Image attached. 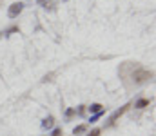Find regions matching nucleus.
I'll return each instance as SVG.
<instances>
[{
    "instance_id": "423d86ee",
    "label": "nucleus",
    "mask_w": 156,
    "mask_h": 136,
    "mask_svg": "<svg viewBox=\"0 0 156 136\" xmlns=\"http://www.w3.org/2000/svg\"><path fill=\"white\" fill-rule=\"evenodd\" d=\"M83 131H85V125H78V127H75V129H73V134H75V136H76V134H82Z\"/></svg>"
},
{
    "instance_id": "20e7f679",
    "label": "nucleus",
    "mask_w": 156,
    "mask_h": 136,
    "mask_svg": "<svg viewBox=\"0 0 156 136\" xmlns=\"http://www.w3.org/2000/svg\"><path fill=\"white\" fill-rule=\"evenodd\" d=\"M89 111H91L93 114H96V113H100V111H104V107H102L100 103H93V105L89 107Z\"/></svg>"
},
{
    "instance_id": "7ed1b4c3",
    "label": "nucleus",
    "mask_w": 156,
    "mask_h": 136,
    "mask_svg": "<svg viewBox=\"0 0 156 136\" xmlns=\"http://www.w3.org/2000/svg\"><path fill=\"white\" fill-rule=\"evenodd\" d=\"M53 125H55V118H53V116H47V118L42 122V127H44V129H53Z\"/></svg>"
},
{
    "instance_id": "6e6552de",
    "label": "nucleus",
    "mask_w": 156,
    "mask_h": 136,
    "mask_svg": "<svg viewBox=\"0 0 156 136\" xmlns=\"http://www.w3.org/2000/svg\"><path fill=\"white\" fill-rule=\"evenodd\" d=\"M38 2H42V0H38Z\"/></svg>"
},
{
    "instance_id": "f03ea898",
    "label": "nucleus",
    "mask_w": 156,
    "mask_h": 136,
    "mask_svg": "<svg viewBox=\"0 0 156 136\" xmlns=\"http://www.w3.org/2000/svg\"><path fill=\"white\" fill-rule=\"evenodd\" d=\"M127 109H129V105H123L122 109H118V111H115V113L111 114V118H109V122H107V124H109V125H113V124L116 122L118 118H120V116H122V114H123V113L127 111Z\"/></svg>"
},
{
    "instance_id": "39448f33",
    "label": "nucleus",
    "mask_w": 156,
    "mask_h": 136,
    "mask_svg": "<svg viewBox=\"0 0 156 136\" xmlns=\"http://www.w3.org/2000/svg\"><path fill=\"white\" fill-rule=\"evenodd\" d=\"M147 105H149V100H145V98L136 102V107H138V109H144V107H147Z\"/></svg>"
},
{
    "instance_id": "f257e3e1",
    "label": "nucleus",
    "mask_w": 156,
    "mask_h": 136,
    "mask_svg": "<svg viewBox=\"0 0 156 136\" xmlns=\"http://www.w3.org/2000/svg\"><path fill=\"white\" fill-rule=\"evenodd\" d=\"M22 9H24V4H22V2H15V4L9 5L7 16H9V18H15V16H18V13H20Z\"/></svg>"
},
{
    "instance_id": "0eeeda50",
    "label": "nucleus",
    "mask_w": 156,
    "mask_h": 136,
    "mask_svg": "<svg viewBox=\"0 0 156 136\" xmlns=\"http://www.w3.org/2000/svg\"><path fill=\"white\" fill-rule=\"evenodd\" d=\"M87 136H100V129H93V131H91Z\"/></svg>"
}]
</instances>
